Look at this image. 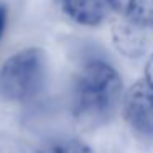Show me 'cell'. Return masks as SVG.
<instances>
[{"instance_id":"1","label":"cell","mask_w":153,"mask_h":153,"mask_svg":"<svg viewBox=\"0 0 153 153\" xmlns=\"http://www.w3.org/2000/svg\"><path fill=\"white\" fill-rule=\"evenodd\" d=\"M122 77L100 59L86 63L77 73L73 92V115L81 128L94 130L112 117L122 100Z\"/></svg>"},{"instance_id":"2","label":"cell","mask_w":153,"mask_h":153,"mask_svg":"<svg viewBox=\"0 0 153 153\" xmlns=\"http://www.w3.org/2000/svg\"><path fill=\"white\" fill-rule=\"evenodd\" d=\"M46 74V56L40 48H25L0 66V96L25 102L41 91Z\"/></svg>"},{"instance_id":"3","label":"cell","mask_w":153,"mask_h":153,"mask_svg":"<svg viewBox=\"0 0 153 153\" xmlns=\"http://www.w3.org/2000/svg\"><path fill=\"white\" fill-rule=\"evenodd\" d=\"M122 114L140 137H153V89L143 79L133 82L122 99Z\"/></svg>"},{"instance_id":"4","label":"cell","mask_w":153,"mask_h":153,"mask_svg":"<svg viewBox=\"0 0 153 153\" xmlns=\"http://www.w3.org/2000/svg\"><path fill=\"white\" fill-rule=\"evenodd\" d=\"M119 8V0H63V10L82 27H99Z\"/></svg>"},{"instance_id":"5","label":"cell","mask_w":153,"mask_h":153,"mask_svg":"<svg viewBox=\"0 0 153 153\" xmlns=\"http://www.w3.org/2000/svg\"><path fill=\"white\" fill-rule=\"evenodd\" d=\"M112 41L117 51L127 58H140L146 51L148 38L145 30L130 23L127 18L119 20L112 25Z\"/></svg>"},{"instance_id":"6","label":"cell","mask_w":153,"mask_h":153,"mask_svg":"<svg viewBox=\"0 0 153 153\" xmlns=\"http://www.w3.org/2000/svg\"><path fill=\"white\" fill-rule=\"evenodd\" d=\"M36 153H94L92 148L76 137H59L41 143Z\"/></svg>"},{"instance_id":"7","label":"cell","mask_w":153,"mask_h":153,"mask_svg":"<svg viewBox=\"0 0 153 153\" xmlns=\"http://www.w3.org/2000/svg\"><path fill=\"white\" fill-rule=\"evenodd\" d=\"M125 18L140 28H153V0H128Z\"/></svg>"},{"instance_id":"8","label":"cell","mask_w":153,"mask_h":153,"mask_svg":"<svg viewBox=\"0 0 153 153\" xmlns=\"http://www.w3.org/2000/svg\"><path fill=\"white\" fill-rule=\"evenodd\" d=\"M143 74H145L143 81H145V82H146V84H148V86L153 89V53L150 54L148 61H146L145 69H143Z\"/></svg>"},{"instance_id":"9","label":"cell","mask_w":153,"mask_h":153,"mask_svg":"<svg viewBox=\"0 0 153 153\" xmlns=\"http://www.w3.org/2000/svg\"><path fill=\"white\" fill-rule=\"evenodd\" d=\"M5 23H7V7L4 4H0V38L4 35Z\"/></svg>"}]
</instances>
